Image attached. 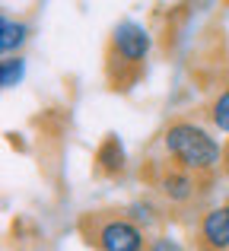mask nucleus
Returning a JSON list of instances; mask_svg holds the SVG:
<instances>
[{
  "mask_svg": "<svg viewBox=\"0 0 229 251\" xmlns=\"http://www.w3.org/2000/svg\"><path fill=\"white\" fill-rule=\"evenodd\" d=\"M201 239L217 251L229 248V210L226 207H213L204 213V220H201Z\"/></svg>",
  "mask_w": 229,
  "mask_h": 251,
  "instance_id": "obj_4",
  "label": "nucleus"
},
{
  "mask_svg": "<svg viewBox=\"0 0 229 251\" xmlns=\"http://www.w3.org/2000/svg\"><path fill=\"white\" fill-rule=\"evenodd\" d=\"M210 121L217 124L223 134H229V89H223L210 105Z\"/></svg>",
  "mask_w": 229,
  "mask_h": 251,
  "instance_id": "obj_8",
  "label": "nucleus"
},
{
  "mask_svg": "<svg viewBox=\"0 0 229 251\" xmlns=\"http://www.w3.org/2000/svg\"><path fill=\"white\" fill-rule=\"evenodd\" d=\"M99 251H143V232L127 220H108L96 232Z\"/></svg>",
  "mask_w": 229,
  "mask_h": 251,
  "instance_id": "obj_3",
  "label": "nucleus"
},
{
  "mask_svg": "<svg viewBox=\"0 0 229 251\" xmlns=\"http://www.w3.org/2000/svg\"><path fill=\"white\" fill-rule=\"evenodd\" d=\"M162 194H166L169 201H188V197L194 194V178L188 175V172H169V175L162 178Z\"/></svg>",
  "mask_w": 229,
  "mask_h": 251,
  "instance_id": "obj_5",
  "label": "nucleus"
},
{
  "mask_svg": "<svg viewBox=\"0 0 229 251\" xmlns=\"http://www.w3.org/2000/svg\"><path fill=\"white\" fill-rule=\"evenodd\" d=\"M166 150L185 172H207L220 162V143L191 121H178L166 130Z\"/></svg>",
  "mask_w": 229,
  "mask_h": 251,
  "instance_id": "obj_1",
  "label": "nucleus"
},
{
  "mask_svg": "<svg viewBox=\"0 0 229 251\" xmlns=\"http://www.w3.org/2000/svg\"><path fill=\"white\" fill-rule=\"evenodd\" d=\"M150 51V32L140 23H121L112 35V61L121 67H140Z\"/></svg>",
  "mask_w": 229,
  "mask_h": 251,
  "instance_id": "obj_2",
  "label": "nucleus"
},
{
  "mask_svg": "<svg viewBox=\"0 0 229 251\" xmlns=\"http://www.w3.org/2000/svg\"><path fill=\"white\" fill-rule=\"evenodd\" d=\"M223 162H226V169H229V147H226V153H223Z\"/></svg>",
  "mask_w": 229,
  "mask_h": 251,
  "instance_id": "obj_10",
  "label": "nucleus"
},
{
  "mask_svg": "<svg viewBox=\"0 0 229 251\" xmlns=\"http://www.w3.org/2000/svg\"><path fill=\"white\" fill-rule=\"evenodd\" d=\"M0 32H3V35H0V51H3V54H10V51H16L19 45L25 42V25L23 23H13V19H3V25H0Z\"/></svg>",
  "mask_w": 229,
  "mask_h": 251,
  "instance_id": "obj_6",
  "label": "nucleus"
},
{
  "mask_svg": "<svg viewBox=\"0 0 229 251\" xmlns=\"http://www.w3.org/2000/svg\"><path fill=\"white\" fill-rule=\"evenodd\" d=\"M226 210H229V203H226Z\"/></svg>",
  "mask_w": 229,
  "mask_h": 251,
  "instance_id": "obj_11",
  "label": "nucleus"
},
{
  "mask_svg": "<svg viewBox=\"0 0 229 251\" xmlns=\"http://www.w3.org/2000/svg\"><path fill=\"white\" fill-rule=\"evenodd\" d=\"M121 159H124L121 143H118L115 137H108V140L102 143V150H99V166L105 172H115V169H121Z\"/></svg>",
  "mask_w": 229,
  "mask_h": 251,
  "instance_id": "obj_7",
  "label": "nucleus"
},
{
  "mask_svg": "<svg viewBox=\"0 0 229 251\" xmlns=\"http://www.w3.org/2000/svg\"><path fill=\"white\" fill-rule=\"evenodd\" d=\"M23 70H25V64L19 61V57H6L3 67H0V83H3V89H13V86L23 80Z\"/></svg>",
  "mask_w": 229,
  "mask_h": 251,
  "instance_id": "obj_9",
  "label": "nucleus"
}]
</instances>
